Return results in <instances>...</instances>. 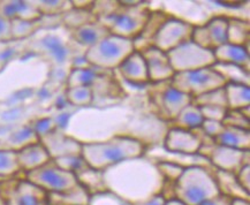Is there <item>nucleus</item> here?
Wrapping results in <instances>:
<instances>
[{
  "mask_svg": "<svg viewBox=\"0 0 250 205\" xmlns=\"http://www.w3.org/2000/svg\"><path fill=\"white\" fill-rule=\"evenodd\" d=\"M214 168L204 166H189L173 184V198L185 205H200L218 196Z\"/></svg>",
  "mask_w": 250,
  "mask_h": 205,
  "instance_id": "3",
  "label": "nucleus"
},
{
  "mask_svg": "<svg viewBox=\"0 0 250 205\" xmlns=\"http://www.w3.org/2000/svg\"><path fill=\"white\" fill-rule=\"evenodd\" d=\"M12 41L11 21L0 17V41Z\"/></svg>",
  "mask_w": 250,
  "mask_h": 205,
  "instance_id": "46",
  "label": "nucleus"
},
{
  "mask_svg": "<svg viewBox=\"0 0 250 205\" xmlns=\"http://www.w3.org/2000/svg\"><path fill=\"white\" fill-rule=\"evenodd\" d=\"M69 35L73 43L82 47L83 50H86L89 47L94 46L95 44H97L103 38L108 36L110 31L107 30V28L104 24L97 20L91 22V23H86L80 28H76L74 30H70Z\"/></svg>",
  "mask_w": 250,
  "mask_h": 205,
  "instance_id": "21",
  "label": "nucleus"
},
{
  "mask_svg": "<svg viewBox=\"0 0 250 205\" xmlns=\"http://www.w3.org/2000/svg\"><path fill=\"white\" fill-rule=\"evenodd\" d=\"M95 21H97V17L90 9H80L72 7L62 15V23L69 31Z\"/></svg>",
  "mask_w": 250,
  "mask_h": 205,
  "instance_id": "31",
  "label": "nucleus"
},
{
  "mask_svg": "<svg viewBox=\"0 0 250 205\" xmlns=\"http://www.w3.org/2000/svg\"><path fill=\"white\" fill-rule=\"evenodd\" d=\"M227 101V108L230 111H239L250 106L249 85L241 83L229 82L224 86Z\"/></svg>",
  "mask_w": 250,
  "mask_h": 205,
  "instance_id": "26",
  "label": "nucleus"
},
{
  "mask_svg": "<svg viewBox=\"0 0 250 205\" xmlns=\"http://www.w3.org/2000/svg\"><path fill=\"white\" fill-rule=\"evenodd\" d=\"M166 198L163 196L162 194L155 195V196L150 197L149 200L141 202V203H137L135 205H165Z\"/></svg>",
  "mask_w": 250,
  "mask_h": 205,
  "instance_id": "48",
  "label": "nucleus"
},
{
  "mask_svg": "<svg viewBox=\"0 0 250 205\" xmlns=\"http://www.w3.org/2000/svg\"><path fill=\"white\" fill-rule=\"evenodd\" d=\"M134 51L135 47L133 41L110 34L94 46L86 49L84 58L89 66L111 72L117 69Z\"/></svg>",
  "mask_w": 250,
  "mask_h": 205,
  "instance_id": "5",
  "label": "nucleus"
},
{
  "mask_svg": "<svg viewBox=\"0 0 250 205\" xmlns=\"http://www.w3.org/2000/svg\"><path fill=\"white\" fill-rule=\"evenodd\" d=\"M193 104L201 106H222L227 108L226 95L224 88L218 89V90L208 92V94L202 95L200 97L193 98Z\"/></svg>",
  "mask_w": 250,
  "mask_h": 205,
  "instance_id": "38",
  "label": "nucleus"
},
{
  "mask_svg": "<svg viewBox=\"0 0 250 205\" xmlns=\"http://www.w3.org/2000/svg\"><path fill=\"white\" fill-rule=\"evenodd\" d=\"M204 121V117L202 114L201 108L191 102L186 106L174 120L171 121L172 127L180 128L186 130H195L201 128Z\"/></svg>",
  "mask_w": 250,
  "mask_h": 205,
  "instance_id": "27",
  "label": "nucleus"
},
{
  "mask_svg": "<svg viewBox=\"0 0 250 205\" xmlns=\"http://www.w3.org/2000/svg\"><path fill=\"white\" fill-rule=\"evenodd\" d=\"M9 141L11 142H9L8 149L19 150L25 145H29V144L38 142L40 139H38L37 134L35 133L33 127H23L13 133L9 137Z\"/></svg>",
  "mask_w": 250,
  "mask_h": 205,
  "instance_id": "37",
  "label": "nucleus"
},
{
  "mask_svg": "<svg viewBox=\"0 0 250 205\" xmlns=\"http://www.w3.org/2000/svg\"><path fill=\"white\" fill-rule=\"evenodd\" d=\"M41 29V19L37 21L12 20L11 35L12 41H21L25 38L33 37Z\"/></svg>",
  "mask_w": 250,
  "mask_h": 205,
  "instance_id": "35",
  "label": "nucleus"
},
{
  "mask_svg": "<svg viewBox=\"0 0 250 205\" xmlns=\"http://www.w3.org/2000/svg\"><path fill=\"white\" fill-rule=\"evenodd\" d=\"M0 17L6 20L37 21L42 18L34 1L25 0H0Z\"/></svg>",
  "mask_w": 250,
  "mask_h": 205,
  "instance_id": "19",
  "label": "nucleus"
},
{
  "mask_svg": "<svg viewBox=\"0 0 250 205\" xmlns=\"http://www.w3.org/2000/svg\"><path fill=\"white\" fill-rule=\"evenodd\" d=\"M117 69L121 78L130 84L144 85L150 83L146 60L139 51H134L128 56Z\"/></svg>",
  "mask_w": 250,
  "mask_h": 205,
  "instance_id": "18",
  "label": "nucleus"
},
{
  "mask_svg": "<svg viewBox=\"0 0 250 205\" xmlns=\"http://www.w3.org/2000/svg\"><path fill=\"white\" fill-rule=\"evenodd\" d=\"M200 205H230V198L223 196V195H218V196L211 198V200Z\"/></svg>",
  "mask_w": 250,
  "mask_h": 205,
  "instance_id": "47",
  "label": "nucleus"
},
{
  "mask_svg": "<svg viewBox=\"0 0 250 205\" xmlns=\"http://www.w3.org/2000/svg\"><path fill=\"white\" fill-rule=\"evenodd\" d=\"M195 24L184 19L171 15L160 25L152 40V46L167 53L191 40Z\"/></svg>",
  "mask_w": 250,
  "mask_h": 205,
  "instance_id": "10",
  "label": "nucleus"
},
{
  "mask_svg": "<svg viewBox=\"0 0 250 205\" xmlns=\"http://www.w3.org/2000/svg\"><path fill=\"white\" fill-rule=\"evenodd\" d=\"M227 43L234 45L247 46L249 44V22L238 18L229 17L227 27Z\"/></svg>",
  "mask_w": 250,
  "mask_h": 205,
  "instance_id": "30",
  "label": "nucleus"
},
{
  "mask_svg": "<svg viewBox=\"0 0 250 205\" xmlns=\"http://www.w3.org/2000/svg\"><path fill=\"white\" fill-rule=\"evenodd\" d=\"M67 102L76 107H88L94 102V91L91 86H73L66 88Z\"/></svg>",
  "mask_w": 250,
  "mask_h": 205,
  "instance_id": "33",
  "label": "nucleus"
},
{
  "mask_svg": "<svg viewBox=\"0 0 250 205\" xmlns=\"http://www.w3.org/2000/svg\"><path fill=\"white\" fill-rule=\"evenodd\" d=\"M151 9L143 1H118L117 8L97 20L111 35L134 41L140 36L149 20Z\"/></svg>",
  "mask_w": 250,
  "mask_h": 205,
  "instance_id": "4",
  "label": "nucleus"
},
{
  "mask_svg": "<svg viewBox=\"0 0 250 205\" xmlns=\"http://www.w3.org/2000/svg\"><path fill=\"white\" fill-rule=\"evenodd\" d=\"M88 205H131L128 202L124 201L111 191L105 190L102 193L91 195Z\"/></svg>",
  "mask_w": 250,
  "mask_h": 205,
  "instance_id": "40",
  "label": "nucleus"
},
{
  "mask_svg": "<svg viewBox=\"0 0 250 205\" xmlns=\"http://www.w3.org/2000/svg\"><path fill=\"white\" fill-rule=\"evenodd\" d=\"M90 195L82 185L63 194H47L49 205H88Z\"/></svg>",
  "mask_w": 250,
  "mask_h": 205,
  "instance_id": "28",
  "label": "nucleus"
},
{
  "mask_svg": "<svg viewBox=\"0 0 250 205\" xmlns=\"http://www.w3.org/2000/svg\"><path fill=\"white\" fill-rule=\"evenodd\" d=\"M222 123L226 127H235L241 128V129L250 130V120L247 119L241 111L229 110Z\"/></svg>",
  "mask_w": 250,
  "mask_h": 205,
  "instance_id": "42",
  "label": "nucleus"
},
{
  "mask_svg": "<svg viewBox=\"0 0 250 205\" xmlns=\"http://www.w3.org/2000/svg\"><path fill=\"white\" fill-rule=\"evenodd\" d=\"M239 184L246 191L250 193V165H246L236 174Z\"/></svg>",
  "mask_w": 250,
  "mask_h": 205,
  "instance_id": "45",
  "label": "nucleus"
},
{
  "mask_svg": "<svg viewBox=\"0 0 250 205\" xmlns=\"http://www.w3.org/2000/svg\"><path fill=\"white\" fill-rule=\"evenodd\" d=\"M201 129L205 135H208L211 139H216L223 133L224 129H225V126H224L222 121H216V120H208L204 119L203 123H202Z\"/></svg>",
  "mask_w": 250,
  "mask_h": 205,
  "instance_id": "43",
  "label": "nucleus"
},
{
  "mask_svg": "<svg viewBox=\"0 0 250 205\" xmlns=\"http://www.w3.org/2000/svg\"><path fill=\"white\" fill-rule=\"evenodd\" d=\"M24 179L47 194H63L80 184L74 173L60 168L53 160L34 171L24 173Z\"/></svg>",
  "mask_w": 250,
  "mask_h": 205,
  "instance_id": "7",
  "label": "nucleus"
},
{
  "mask_svg": "<svg viewBox=\"0 0 250 205\" xmlns=\"http://www.w3.org/2000/svg\"><path fill=\"white\" fill-rule=\"evenodd\" d=\"M157 166H158L165 182H168V184H174L181 175V173L184 172L185 168L182 166H179L168 162H157Z\"/></svg>",
  "mask_w": 250,
  "mask_h": 205,
  "instance_id": "41",
  "label": "nucleus"
},
{
  "mask_svg": "<svg viewBox=\"0 0 250 205\" xmlns=\"http://www.w3.org/2000/svg\"><path fill=\"white\" fill-rule=\"evenodd\" d=\"M214 143L217 145L247 151L250 150V130L225 126L223 133L214 139Z\"/></svg>",
  "mask_w": 250,
  "mask_h": 205,
  "instance_id": "24",
  "label": "nucleus"
},
{
  "mask_svg": "<svg viewBox=\"0 0 250 205\" xmlns=\"http://www.w3.org/2000/svg\"><path fill=\"white\" fill-rule=\"evenodd\" d=\"M230 205H250V201L235 198V200H230Z\"/></svg>",
  "mask_w": 250,
  "mask_h": 205,
  "instance_id": "49",
  "label": "nucleus"
},
{
  "mask_svg": "<svg viewBox=\"0 0 250 205\" xmlns=\"http://www.w3.org/2000/svg\"><path fill=\"white\" fill-rule=\"evenodd\" d=\"M148 146L129 135H117L102 142L83 143L81 156L89 167L104 171L124 160L146 156Z\"/></svg>",
  "mask_w": 250,
  "mask_h": 205,
  "instance_id": "2",
  "label": "nucleus"
},
{
  "mask_svg": "<svg viewBox=\"0 0 250 205\" xmlns=\"http://www.w3.org/2000/svg\"><path fill=\"white\" fill-rule=\"evenodd\" d=\"M148 69L149 82L152 84L167 82L175 74L171 63H169L167 54L160 51L155 46H149L141 51Z\"/></svg>",
  "mask_w": 250,
  "mask_h": 205,
  "instance_id": "16",
  "label": "nucleus"
},
{
  "mask_svg": "<svg viewBox=\"0 0 250 205\" xmlns=\"http://www.w3.org/2000/svg\"><path fill=\"white\" fill-rule=\"evenodd\" d=\"M165 205H185V204H184V203H181L180 201L175 200V198H172V200H168V201H166Z\"/></svg>",
  "mask_w": 250,
  "mask_h": 205,
  "instance_id": "50",
  "label": "nucleus"
},
{
  "mask_svg": "<svg viewBox=\"0 0 250 205\" xmlns=\"http://www.w3.org/2000/svg\"><path fill=\"white\" fill-rule=\"evenodd\" d=\"M201 112L204 119L223 121L229 108L222 106H201Z\"/></svg>",
  "mask_w": 250,
  "mask_h": 205,
  "instance_id": "44",
  "label": "nucleus"
},
{
  "mask_svg": "<svg viewBox=\"0 0 250 205\" xmlns=\"http://www.w3.org/2000/svg\"><path fill=\"white\" fill-rule=\"evenodd\" d=\"M0 205H7V204H6V202H5L4 197H2L1 194H0Z\"/></svg>",
  "mask_w": 250,
  "mask_h": 205,
  "instance_id": "51",
  "label": "nucleus"
},
{
  "mask_svg": "<svg viewBox=\"0 0 250 205\" xmlns=\"http://www.w3.org/2000/svg\"><path fill=\"white\" fill-rule=\"evenodd\" d=\"M212 67L226 79L227 83H241V84L249 85V72L242 67L217 62Z\"/></svg>",
  "mask_w": 250,
  "mask_h": 205,
  "instance_id": "34",
  "label": "nucleus"
},
{
  "mask_svg": "<svg viewBox=\"0 0 250 205\" xmlns=\"http://www.w3.org/2000/svg\"><path fill=\"white\" fill-rule=\"evenodd\" d=\"M106 70L86 67V68H70L66 78V88L73 86H94L102 78H104Z\"/></svg>",
  "mask_w": 250,
  "mask_h": 205,
  "instance_id": "25",
  "label": "nucleus"
},
{
  "mask_svg": "<svg viewBox=\"0 0 250 205\" xmlns=\"http://www.w3.org/2000/svg\"><path fill=\"white\" fill-rule=\"evenodd\" d=\"M20 172L17 150L0 149V179L7 180L15 178Z\"/></svg>",
  "mask_w": 250,
  "mask_h": 205,
  "instance_id": "32",
  "label": "nucleus"
},
{
  "mask_svg": "<svg viewBox=\"0 0 250 205\" xmlns=\"http://www.w3.org/2000/svg\"><path fill=\"white\" fill-rule=\"evenodd\" d=\"M42 17H52V15H62L63 13L72 8V2L62 0H42L34 1Z\"/></svg>",
  "mask_w": 250,
  "mask_h": 205,
  "instance_id": "36",
  "label": "nucleus"
},
{
  "mask_svg": "<svg viewBox=\"0 0 250 205\" xmlns=\"http://www.w3.org/2000/svg\"><path fill=\"white\" fill-rule=\"evenodd\" d=\"M201 146L202 139L197 129L186 130L171 127L164 136V149L168 152L197 155Z\"/></svg>",
  "mask_w": 250,
  "mask_h": 205,
  "instance_id": "15",
  "label": "nucleus"
},
{
  "mask_svg": "<svg viewBox=\"0 0 250 205\" xmlns=\"http://www.w3.org/2000/svg\"><path fill=\"white\" fill-rule=\"evenodd\" d=\"M198 155L209 159L210 164L216 169L234 174H238L243 166L250 165V150L242 151L214 144L210 148L200 150Z\"/></svg>",
  "mask_w": 250,
  "mask_h": 205,
  "instance_id": "11",
  "label": "nucleus"
},
{
  "mask_svg": "<svg viewBox=\"0 0 250 205\" xmlns=\"http://www.w3.org/2000/svg\"><path fill=\"white\" fill-rule=\"evenodd\" d=\"M17 152L19 165H20L21 172L23 173L34 171L52 160L41 141L25 145L23 148L17 150Z\"/></svg>",
  "mask_w": 250,
  "mask_h": 205,
  "instance_id": "20",
  "label": "nucleus"
},
{
  "mask_svg": "<svg viewBox=\"0 0 250 205\" xmlns=\"http://www.w3.org/2000/svg\"><path fill=\"white\" fill-rule=\"evenodd\" d=\"M153 96V102L158 107L160 119L168 123L174 120L187 105L193 102V98L190 96L176 90L169 84V82L165 89Z\"/></svg>",
  "mask_w": 250,
  "mask_h": 205,
  "instance_id": "14",
  "label": "nucleus"
},
{
  "mask_svg": "<svg viewBox=\"0 0 250 205\" xmlns=\"http://www.w3.org/2000/svg\"><path fill=\"white\" fill-rule=\"evenodd\" d=\"M75 175L78 178L80 185H82L90 196L107 190L106 187H105L104 179H103V171H97V169L86 166V167L76 173Z\"/></svg>",
  "mask_w": 250,
  "mask_h": 205,
  "instance_id": "29",
  "label": "nucleus"
},
{
  "mask_svg": "<svg viewBox=\"0 0 250 205\" xmlns=\"http://www.w3.org/2000/svg\"><path fill=\"white\" fill-rule=\"evenodd\" d=\"M40 141L45 146L51 159H57L66 156H81L82 143L67 135L63 130L56 129Z\"/></svg>",
  "mask_w": 250,
  "mask_h": 205,
  "instance_id": "17",
  "label": "nucleus"
},
{
  "mask_svg": "<svg viewBox=\"0 0 250 205\" xmlns=\"http://www.w3.org/2000/svg\"><path fill=\"white\" fill-rule=\"evenodd\" d=\"M103 179L108 191L131 205L162 194L165 184L157 162L148 156L110 166L103 171Z\"/></svg>",
  "mask_w": 250,
  "mask_h": 205,
  "instance_id": "1",
  "label": "nucleus"
},
{
  "mask_svg": "<svg viewBox=\"0 0 250 205\" xmlns=\"http://www.w3.org/2000/svg\"><path fill=\"white\" fill-rule=\"evenodd\" d=\"M0 194L7 205H49L47 193L24 178L7 179L0 184Z\"/></svg>",
  "mask_w": 250,
  "mask_h": 205,
  "instance_id": "9",
  "label": "nucleus"
},
{
  "mask_svg": "<svg viewBox=\"0 0 250 205\" xmlns=\"http://www.w3.org/2000/svg\"><path fill=\"white\" fill-rule=\"evenodd\" d=\"M214 59L217 63L234 65L245 68L249 72V51L247 46L234 45L226 43L213 51Z\"/></svg>",
  "mask_w": 250,
  "mask_h": 205,
  "instance_id": "22",
  "label": "nucleus"
},
{
  "mask_svg": "<svg viewBox=\"0 0 250 205\" xmlns=\"http://www.w3.org/2000/svg\"><path fill=\"white\" fill-rule=\"evenodd\" d=\"M227 27L229 17L217 15L209 19L203 24L195 25L191 41L201 47L214 51L227 43Z\"/></svg>",
  "mask_w": 250,
  "mask_h": 205,
  "instance_id": "12",
  "label": "nucleus"
},
{
  "mask_svg": "<svg viewBox=\"0 0 250 205\" xmlns=\"http://www.w3.org/2000/svg\"><path fill=\"white\" fill-rule=\"evenodd\" d=\"M174 73L189 72L205 67H212L216 63L213 51L207 50L188 41L166 53Z\"/></svg>",
  "mask_w": 250,
  "mask_h": 205,
  "instance_id": "8",
  "label": "nucleus"
},
{
  "mask_svg": "<svg viewBox=\"0 0 250 205\" xmlns=\"http://www.w3.org/2000/svg\"><path fill=\"white\" fill-rule=\"evenodd\" d=\"M214 179H216L217 187L220 195L229 197L230 200L239 198V200L250 201V193L246 191L240 185L238 179H236V174L216 169L214 171Z\"/></svg>",
  "mask_w": 250,
  "mask_h": 205,
  "instance_id": "23",
  "label": "nucleus"
},
{
  "mask_svg": "<svg viewBox=\"0 0 250 205\" xmlns=\"http://www.w3.org/2000/svg\"><path fill=\"white\" fill-rule=\"evenodd\" d=\"M169 84L176 90L190 96L200 97L208 92L218 90L227 84L226 79L217 72L213 67L175 73L169 80Z\"/></svg>",
  "mask_w": 250,
  "mask_h": 205,
  "instance_id": "6",
  "label": "nucleus"
},
{
  "mask_svg": "<svg viewBox=\"0 0 250 205\" xmlns=\"http://www.w3.org/2000/svg\"><path fill=\"white\" fill-rule=\"evenodd\" d=\"M33 49L56 65H63L74 59L73 49L59 35L49 33L33 41Z\"/></svg>",
  "mask_w": 250,
  "mask_h": 205,
  "instance_id": "13",
  "label": "nucleus"
},
{
  "mask_svg": "<svg viewBox=\"0 0 250 205\" xmlns=\"http://www.w3.org/2000/svg\"><path fill=\"white\" fill-rule=\"evenodd\" d=\"M52 160L60 168L74 173V174L88 166L85 164L84 160H83L82 156H66Z\"/></svg>",
  "mask_w": 250,
  "mask_h": 205,
  "instance_id": "39",
  "label": "nucleus"
}]
</instances>
